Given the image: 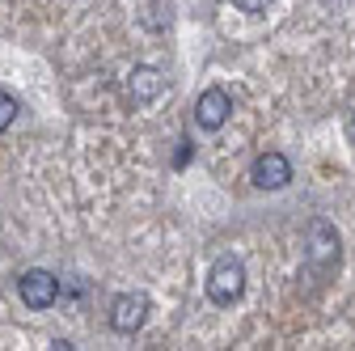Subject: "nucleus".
<instances>
[{"label": "nucleus", "mask_w": 355, "mask_h": 351, "mask_svg": "<svg viewBox=\"0 0 355 351\" xmlns=\"http://www.w3.org/2000/svg\"><path fill=\"white\" fill-rule=\"evenodd\" d=\"M161 89H165V76H161L157 68H148V64L131 68V80H127V98H131V106H148Z\"/></svg>", "instance_id": "nucleus-7"}, {"label": "nucleus", "mask_w": 355, "mask_h": 351, "mask_svg": "<svg viewBox=\"0 0 355 351\" xmlns=\"http://www.w3.org/2000/svg\"><path fill=\"white\" fill-rule=\"evenodd\" d=\"M17 119V98H9V94H0V131H5L9 123Z\"/></svg>", "instance_id": "nucleus-8"}, {"label": "nucleus", "mask_w": 355, "mask_h": 351, "mask_svg": "<svg viewBox=\"0 0 355 351\" xmlns=\"http://www.w3.org/2000/svg\"><path fill=\"white\" fill-rule=\"evenodd\" d=\"M229 114H233V98L225 94V89H203L199 94V102H195V123L203 127V131H220L229 123Z\"/></svg>", "instance_id": "nucleus-6"}, {"label": "nucleus", "mask_w": 355, "mask_h": 351, "mask_svg": "<svg viewBox=\"0 0 355 351\" xmlns=\"http://www.w3.org/2000/svg\"><path fill=\"white\" fill-rule=\"evenodd\" d=\"M233 5H237L241 13H262L266 5H271V0H233Z\"/></svg>", "instance_id": "nucleus-9"}, {"label": "nucleus", "mask_w": 355, "mask_h": 351, "mask_svg": "<svg viewBox=\"0 0 355 351\" xmlns=\"http://www.w3.org/2000/svg\"><path fill=\"white\" fill-rule=\"evenodd\" d=\"M309 262H313L318 271L338 267V233H334L326 221H313V225H309Z\"/></svg>", "instance_id": "nucleus-5"}, {"label": "nucleus", "mask_w": 355, "mask_h": 351, "mask_svg": "<svg viewBox=\"0 0 355 351\" xmlns=\"http://www.w3.org/2000/svg\"><path fill=\"white\" fill-rule=\"evenodd\" d=\"M17 292H21V300L30 305V309H51V305L60 300V280L51 275V271H26L21 275V284H17Z\"/></svg>", "instance_id": "nucleus-3"}, {"label": "nucleus", "mask_w": 355, "mask_h": 351, "mask_svg": "<svg viewBox=\"0 0 355 351\" xmlns=\"http://www.w3.org/2000/svg\"><path fill=\"white\" fill-rule=\"evenodd\" d=\"M347 136H351V144H355V119H351V123H347Z\"/></svg>", "instance_id": "nucleus-10"}, {"label": "nucleus", "mask_w": 355, "mask_h": 351, "mask_svg": "<svg viewBox=\"0 0 355 351\" xmlns=\"http://www.w3.org/2000/svg\"><path fill=\"white\" fill-rule=\"evenodd\" d=\"M250 178H254L258 191H279V187L292 182V161L284 153H262L254 161V169H250Z\"/></svg>", "instance_id": "nucleus-4"}, {"label": "nucleus", "mask_w": 355, "mask_h": 351, "mask_svg": "<svg viewBox=\"0 0 355 351\" xmlns=\"http://www.w3.org/2000/svg\"><path fill=\"white\" fill-rule=\"evenodd\" d=\"M144 318H148V296L144 292H123V296H114V305H110V330L136 334L144 326Z\"/></svg>", "instance_id": "nucleus-2"}, {"label": "nucleus", "mask_w": 355, "mask_h": 351, "mask_svg": "<svg viewBox=\"0 0 355 351\" xmlns=\"http://www.w3.org/2000/svg\"><path fill=\"white\" fill-rule=\"evenodd\" d=\"M241 292H245V267H241V258L225 254V258L211 267V275H207V296H211L216 305H233Z\"/></svg>", "instance_id": "nucleus-1"}]
</instances>
